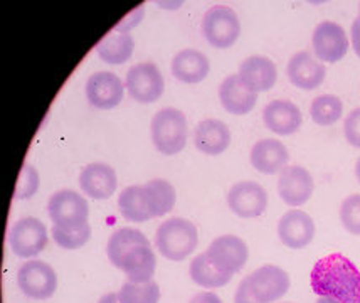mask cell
<instances>
[{"label": "cell", "instance_id": "36", "mask_svg": "<svg viewBox=\"0 0 360 303\" xmlns=\"http://www.w3.org/2000/svg\"><path fill=\"white\" fill-rule=\"evenodd\" d=\"M143 14H145V7L139 6L135 8V11H131L127 17H123L122 22H118L117 25H115V31H117V32H128L130 29H134L135 25L140 24V20L143 19Z\"/></svg>", "mask_w": 360, "mask_h": 303}, {"label": "cell", "instance_id": "24", "mask_svg": "<svg viewBox=\"0 0 360 303\" xmlns=\"http://www.w3.org/2000/svg\"><path fill=\"white\" fill-rule=\"evenodd\" d=\"M120 270L131 283H147L155 275L157 256L150 246H136L125 254Z\"/></svg>", "mask_w": 360, "mask_h": 303}, {"label": "cell", "instance_id": "8", "mask_svg": "<svg viewBox=\"0 0 360 303\" xmlns=\"http://www.w3.org/2000/svg\"><path fill=\"white\" fill-rule=\"evenodd\" d=\"M49 241L47 229L42 221L36 217H22L11 228L8 246L19 258H34L44 251Z\"/></svg>", "mask_w": 360, "mask_h": 303}, {"label": "cell", "instance_id": "9", "mask_svg": "<svg viewBox=\"0 0 360 303\" xmlns=\"http://www.w3.org/2000/svg\"><path fill=\"white\" fill-rule=\"evenodd\" d=\"M209 262H211L217 270L227 275L241 271L244 264L250 258V250L248 245L239 236L234 234H224V236L216 238L207 250H205Z\"/></svg>", "mask_w": 360, "mask_h": 303}, {"label": "cell", "instance_id": "40", "mask_svg": "<svg viewBox=\"0 0 360 303\" xmlns=\"http://www.w3.org/2000/svg\"><path fill=\"white\" fill-rule=\"evenodd\" d=\"M98 303H120L118 293H106L98 300Z\"/></svg>", "mask_w": 360, "mask_h": 303}, {"label": "cell", "instance_id": "20", "mask_svg": "<svg viewBox=\"0 0 360 303\" xmlns=\"http://www.w3.org/2000/svg\"><path fill=\"white\" fill-rule=\"evenodd\" d=\"M288 159L290 155L285 145L274 138L259 140L252 145L250 153L252 167L261 174H268V176L281 172L288 164Z\"/></svg>", "mask_w": 360, "mask_h": 303}, {"label": "cell", "instance_id": "3", "mask_svg": "<svg viewBox=\"0 0 360 303\" xmlns=\"http://www.w3.org/2000/svg\"><path fill=\"white\" fill-rule=\"evenodd\" d=\"M155 148L164 155H177L187 143V117L177 108H162L150 123Z\"/></svg>", "mask_w": 360, "mask_h": 303}, {"label": "cell", "instance_id": "5", "mask_svg": "<svg viewBox=\"0 0 360 303\" xmlns=\"http://www.w3.org/2000/svg\"><path fill=\"white\" fill-rule=\"evenodd\" d=\"M205 41L216 49H227L241 36V22L231 7L214 6L205 12L200 24Z\"/></svg>", "mask_w": 360, "mask_h": 303}, {"label": "cell", "instance_id": "2", "mask_svg": "<svg viewBox=\"0 0 360 303\" xmlns=\"http://www.w3.org/2000/svg\"><path fill=\"white\" fill-rule=\"evenodd\" d=\"M199 243V233L194 223L184 217H170L158 226L155 246L164 258L170 262H184L194 253Z\"/></svg>", "mask_w": 360, "mask_h": 303}, {"label": "cell", "instance_id": "26", "mask_svg": "<svg viewBox=\"0 0 360 303\" xmlns=\"http://www.w3.org/2000/svg\"><path fill=\"white\" fill-rule=\"evenodd\" d=\"M135 41L128 32H110L98 42L96 53L108 64H125L134 56Z\"/></svg>", "mask_w": 360, "mask_h": 303}, {"label": "cell", "instance_id": "37", "mask_svg": "<svg viewBox=\"0 0 360 303\" xmlns=\"http://www.w3.org/2000/svg\"><path fill=\"white\" fill-rule=\"evenodd\" d=\"M234 303H261L251 295L250 285H248V276L241 281V283H239V287L236 288Z\"/></svg>", "mask_w": 360, "mask_h": 303}, {"label": "cell", "instance_id": "22", "mask_svg": "<svg viewBox=\"0 0 360 303\" xmlns=\"http://www.w3.org/2000/svg\"><path fill=\"white\" fill-rule=\"evenodd\" d=\"M172 75L175 79L187 84L200 83L207 78L211 63L207 56L197 49H182L172 59Z\"/></svg>", "mask_w": 360, "mask_h": 303}, {"label": "cell", "instance_id": "11", "mask_svg": "<svg viewBox=\"0 0 360 303\" xmlns=\"http://www.w3.org/2000/svg\"><path fill=\"white\" fill-rule=\"evenodd\" d=\"M227 206L236 216L244 217V219L258 217L268 207V192L258 182H238L231 187L227 194Z\"/></svg>", "mask_w": 360, "mask_h": 303}, {"label": "cell", "instance_id": "7", "mask_svg": "<svg viewBox=\"0 0 360 303\" xmlns=\"http://www.w3.org/2000/svg\"><path fill=\"white\" fill-rule=\"evenodd\" d=\"M125 88L139 103H155L164 95L165 81L155 63H139L127 72Z\"/></svg>", "mask_w": 360, "mask_h": 303}, {"label": "cell", "instance_id": "43", "mask_svg": "<svg viewBox=\"0 0 360 303\" xmlns=\"http://www.w3.org/2000/svg\"><path fill=\"white\" fill-rule=\"evenodd\" d=\"M359 22H360V6H359Z\"/></svg>", "mask_w": 360, "mask_h": 303}, {"label": "cell", "instance_id": "17", "mask_svg": "<svg viewBox=\"0 0 360 303\" xmlns=\"http://www.w3.org/2000/svg\"><path fill=\"white\" fill-rule=\"evenodd\" d=\"M286 75L291 84L300 89H316L325 81V70L323 63L314 58V54L308 51H300L290 59Z\"/></svg>", "mask_w": 360, "mask_h": 303}, {"label": "cell", "instance_id": "38", "mask_svg": "<svg viewBox=\"0 0 360 303\" xmlns=\"http://www.w3.org/2000/svg\"><path fill=\"white\" fill-rule=\"evenodd\" d=\"M188 303H222L221 297L214 292H200L191 298Z\"/></svg>", "mask_w": 360, "mask_h": 303}, {"label": "cell", "instance_id": "12", "mask_svg": "<svg viewBox=\"0 0 360 303\" xmlns=\"http://www.w3.org/2000/svg\"><path fill=\"white\" fill-rule=\"evenodd\" d=\"M311 46L319 61L338 63L345 58L349 51V39L347 32L340 24L332 20H323L315 27L311 36Z\"/></svg>", "mask_w": 360, "mask_h": 303}, {"label": "cell", "instance_id": "44", "mask_svg": "<svg viewBox=\"0 0 360 303\" xmlns=\"http://www.w3.org/2000/svg\"><path fill=\"white\" fill-rule=\"evenodd\" d=\"M283 303H293V302H283Z\"/></svg>", "mask_w": 360, "mask_h": 303}, {"label": "cell", "instance_id": "16", "mask_svg": "<svg viewBox=\"0 0 360 303\" xmlns=\"http://www.w3.org/2000/svg\"><path fill=\"white\" fill-rule=\"evenodd\" d=\"M79 187L91 199L105 200L115 194L118 187V177L115 169L103 162H93L81 170Z\"/></svg>", "mask_w": 360, "mask_h": 303}, {"label": "cell", "instance_id": "39", "mask_svg": "<svg viewBox=\"0 0 360 303\" xmlns=\"http://www.w3.org/2000/svg\"><path fill=\"white\" fill-rule=\"evenodd\" d=\"M350 34H352V48L355 51V54L360 58V22H359V19L354 20L352 31H350Z\"/></svg>", "mask_w": 360, "mask_h": 303}, {"label": "cell", "instance_id": "33", "mask_svg": "<svg viewBox=\"0 0 360 303\" xmlns=\"http://www.w3.org/2000/svg\"><path fill=\"white\" fill-rule=\"evenodd\" d=\"M340 223L350 234L360 236V194L347 195L340 206Z\"/></svg>", "mask_w": 360, "mask_h": 303}, {"label": "cell", "instance_id": "15", "mask_svg": "<svg viewBox=\"0 0 360 303\" xmlns=\"http://www.w3.org/2000/svg\"><path fill=\"white\" fill-rule=\"evenodd\" d=\"M315 182L311 174L300 165H290L280 172L278 179V194L291 207L303 206L311 198Z\"/></svg>", "mask_w": 360, "mask_h": 303}, {"label": "cell", "instance_id": "28", "mask_svg": "<svg viewBox=\"0 0 360 303\" xmlns=\"http://www.w3.org/2000/svg\"><path fill=\"white\" fill-rule=\"evenodd\" d=\"M188 275H191L192 281L199 287L212 290V288H221L224 287L233 278V275H227L217 270L214 264L209 262L207 254L200 253L192 259L191 268H188Z\"/></svg>", "mask_w": 360, "mask_h": 303}, {"label": "cell", "instance_id": "13", "mask_svg": "<svg viewBox=\"0 0 360 303\" xmlns=\"http://www.w3.org/2000/svg\"><path fill=\"white\" fill-rule=\"evenodd\" d=\"M278 236L290 250H303L315 238L314 219L305 211L291 209L278 221Z\"/></svg>", "mask_w": 360, "mask_h": 303}, {"label": "cell", "instance_id": "19", "mask_svg": "<svg viewBox=\"0 0 360 303\" xmlns=\"http://www.w3.org/2000/svg\"><path fill=\"white\" fill-rule=\"evenodd\" d=\"M263 122L268 130L276 135L297 134L302 127V112L293 101L273 100L263 108Z\"/></svg>", "mask_w": 360, "mask_h": 303}, {"label": "cell", "instance_id": "27", "mask_svg": "<svg viewBox=\"0 0 360 303\" xmlns=\"http://www.w3.org/2000/svg\"><path fill=\"white\" fill-rule=\"evenodd\" d=\"M136 246H150L148 238L139 229L122 228L115 231L110 236L108 245H106V254H108L110 263L115 268H122L125 254Z\"/></svg>", "mask_w": 360, "mask_h": 303}, {"label": "cell", "instance_id": "42", "mask_svg": "<svg viewBox=\"0 0 360 303\" xmlns=\"http://www.w3.org/2000/svg\"><path fill=\"white\" fill-rule=\"evenodd\" d=\"M355 176H357V181L360 182V157L355 162Z\"/></svg>", "mask_w": 360, "mask_h": 303}, {"label": "cell", "instance_id": "25", "mask_svg": "<svg viewBox=\"0 0 360 303\" xmlns=\"http://www.w3.org/2000/svg\"><path fill=\"white\" fill-rule=\"evenodd\" d=\"M141 189H143V199L152 219L169 214L174 209L177 195H175L174 186L169 181L153 179V181L141 186Z\"/></svg>", "mask_w": 360, "mask_h": 303}, {"label": "cell", "instance_id": "31", "mask_svg": "<svg viewBox=\"0 0 360 303\" xmlns=\"http://www.w3.org/2000/svg\"><path fill=\"white\" fill-rule=\"evenodd\" d=\"M120 303H158L160 300V287L155 281L147 283H131L127 281L118 292Z\"/></svg>", "mask_w": 360, "mask_h": 303}, {"label": "cell", "instance_id": "29", "mask_svg": "<svg viewBox=\"0 0 360 303\" xmlns=\"http://www.w3.org/2000/svg\"><path fill=\"white\" fill-rule=\"evenodd\" d=\"M118 207L120 214L131 223H145V221L152 219L147 204H145L141 186H128L127 189H123L118 198Z\"/></svg>", "mask_w": 360, "mask_h": 303}, {"label": "cell", "instance_id": "1", "mask_svg": "<svg viewBox=\"0 0 360 303\" xmlns=\"http://www.w3.org/2000/svg\"><path fill=\"white\" fill-rule=\"evenodd\" d=\"M310 287L319 297H330L340 303H360V270L344 254H328L315 263Z\"/></svg>", "mask_w": 360, "mask_h": 303}, {"label": "cell", "instance_id": "35", "mask_svg": "<svg viewBox=\"0 0 360 303\" xmlns=\"http://www.w3.org/2000/svg\"><path fill=\"white\" fill-rule=\"evenodd\" d=\"M344 134L347 142L352 147L360 148V106L347 115L344 123Z\"/></svg>", "mask_w": 360, "mask_h": 303}, {"label": "cell", "instance_id": "18", "mask_svg": "<svg viewBox=\"0 0 360 303\" xmlns=\"http://www.w3.org/2000/svg\"><path fill=\"white\" fill-rule=\"evenodd\" d=\"M239 79L252 93L268 91L278 79L276 64L266 56H250L239 66Z\"/></svg>", "mask_w": 360, "mask_h": 303}, {"label": "cell", "instance_id": "14", "mask_svg": "<svg viewBox=\"0 0 360 303\" xmlns=\"http://www.w3.org/2000/svg\"><path fill=\"white\" fill-rule=\"evenodd\" d=\"M125 84L115 72H94L86 81V98L94 108L111 110L123 101Z\"/></svg>", "mask_w": 360, "mask_h": 303}, {"label": "cell", "instance_id": "34", "mask_svg": "<svg viewBox=\"0 0 360 303\" xmlns=\"http://www.w3.org/2000/svg\"><path fill=\"white\" fill-rule=\"evenodd\" d=\"M39 174L31 164H24L20 169L19 179H17L14 198L15 199H31L37 191H39Z\"/></svg>", "mask_w": 360, "mask_h": 303}, {"label": "cell", "instance_id": "10", "mask_svg": "<svg viewBox=\"0 0 360 303\" xmlns=\"http://www.w3.org/2000/svg\"><path fill=\"white\" fill-rule=\"evenodd\" d=\"M251 295L261 303L278 302L288 293L290 276L283 268L274 264H264L248 276Z\"/></svg>", "mask_w": 360, "mask_h": 303}, {"label": "cell", "instance_id": "23", "mask_svg": "<svg viewBox=\"0 0 360 303\" xmlns=\"http://www.w3.org/2000/svg\"><path fill=\"white\" fill-rule=\"evenodd\" d=\"M219 100L231 115H248L256 106L258 95L244 86L238 75H231L221 83Z\"/></svg>", "mask_w": 360, "mask_h": 303}, {"label": "cell", "instance_id": "41", "mask_svg": "<svg viewBox=\"0 0 360 303\" xmlns=\"http://www.w3.org/2000/svg\"><path fill=\"white\" fill-rule=\"evenodd\" d=\"M315 303H340V302L333 300V298H330V297H319Z\"/></svg>", "mask_w": 360, "mask_h": 303}, {"label": "cell", "instance_id": "30", "mask_svg": "<svg viewBox=\"0 0 360 303\" xmlns=\"http://www.w3.org/2000/svg\"><path fill=\"white\" fill-rule=\"evenodd\" d=\"M344 113V103L335 95H321L311 101L310 115L316 125L330 127L337 123Z\"/></svg>", "mask_w": 360, "mask_h": 303}, {"label": "cell", "instance_id": "32", "mask_svg": "<svg viewBox=\"0 0 360 303\" xmlns=\"http://www.w3.org/2000/svg\"><path fill=\"white\" fill-rule=\"evenodd\" d=\"M51 233H53V240L56 241V245L61 246L63 250H78V247L86 245L89 238H91V226L88 223L83 228L72 229V231L53 226Z\"/></svg>", "mask_w": 360, "mask_h": 303}, {"label": "cell", "instance_id": "4", "mask_svg": "<svg viewBox=\"0 0 360 303\" xmlns=\"http://www.w3.org/2000/svg\"><path fill=\"white\" fill-rule=\"evenodd\" d=\"M47 214L58 228L68 229V231L79 229L88 224V200L76 191L61 189L54 192L47 200Z\"/></svg>", "mask_w": 360, "mask_h": 303}, {"label": "cell", "instance_id": "6", "mask_svg": "<svg viewBox=\"0 0 360 303\" xmlns=\"http://www.w3.org/2000/svg\"><path fill=\"white\" fill-rule=\"evenodd\" d=\"M17 285L25 297L34 300H47L58 288V275L54 268L41 259H31L17 270Z\"/></svg>", "mask_w": 360, "mask_h": 303}, {"label": "cell", "instance_id": "21", "mask_svg": "<svg viewBox=\"0 0 360 303\" xmlns=\"http://www.w3.org/2000/svg\"><path fill=\"white\" fill-rule=\"evenodd\" d=\"M194 145L205 155H221L231 145V130L224 122L207 118L194 128Z\"/></svg>", "mask_w": 360, "mask_h": 303}]
</instances>
